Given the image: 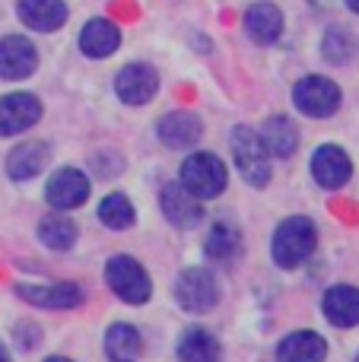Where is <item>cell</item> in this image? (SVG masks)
<instances>
[{
    "mask_svg": "<svg viewBox=\"0 0 359 362\" xmlns=\"http://www.w3.org/2000/svg\"><path fill=\"white\" fill-rule=\"evenodd\" d=\"M315 242H318V229L309 216H290L277 226L273 232V261L277 267L283 270H293L305 261V257L315 251Z\"/></svg>",
    "mask_w": 359,
    "mask_h": 362,
    "instance_id": "1",
    "label": "cell"
},
{
    "mask_svg": "<svg viewBox=\"0 0 359 362\" xmlns=\"http://www.w3.org/2000/svg\"><path fill=\"white\" fill-rule=\"evenodd\" d=\"M233 163L252 187H264L271 181V153H267L261 134L252 127L233 131Z\"/></svg>",
    "mask_w": 359,
    "mask_h": 362,
    "instance_id": "2",
    "label": "cell"
},
{
    "mask_svg": "<svg viewBox=\"0 0 359 362\" xmlns=\"http://www.w3.org/2000/svg\"><path fill=\"white\" fill-rule=\"evenodd\" d=\"M178 181L201 200L220 197L223 187H226V165L213 153H194V156H188L182 163Z\"/></svg>",
    "mask_w": 359,
    "mask_h": 362,
    "instance_id": "3",
    "label": "cell"
},
{
    "mask_svg": "<svg viewBox=\"0 0 359 362\" xmlns=\"http://www.w3.org/2000/svg\"><path fill=\"white\" fill-rule=\"evenodd\" d=\"M105 280H108V286H112V293L118 296L121 302H131V305H143L153 293L146 270L127 255H118L108 261Z\"/></svg>",
    "mask_w": 359,
    "mask_h": 362,
    "instance_id": "4",
    "label": "cell"
},
{
    "mask_svg": "<svg viewBox=\"0 0 359 362\" xmlns=\"http://www.w3.org/2000/svg\"><path fill=\"white\" fill-rule=\"evenodd\" d=\"M293 102L309 118H331L341 108V86L328 76H302L293 86Z\"/></svg>",
    "mask_w": 359,
    "mask_h": 362,
    "instance_id": "5",
    "label": "cell"
},
{
    "mask_svg": "<svg viewBox=\"0 0 359 362\" xmlns=\"http://www.w3.org/2000/svg\"><path fill=\"white\" fill-rule=\"evenodd\" d=\"M175 299L184 312H210L220 302V283L207 267H188L175 280Z\"/></svg>",
    "mask_w": 359,
    "mask_h": 362,
    "instance_id": "6",
    "label": "cell"
},
{
    "mask_svg": "<svg viewBox=\"0 0 359 362\" xmlns=\"http://www.w3.org/2000/svg\"><path fill=\"white\" fill-rule=\"evenodd\" d=\"M159 89V76L150 64H127L114 76V93L124 105H146Z\"/></svg>",
    "mask_w": 359,
    "mask_h": 362,
    "instance_id": "7",
    "label": "cell"
},
{
    "mask_svg": "<svg viewBox=\"0 0 359 362\" xmlns=\"http://www.w3.org/2000/svg\"><path fill=\"white\" fill-rule=\"evenodd\" d=\"M42 118V102L29 93H13L0 99V137H16Z\"/></svg>",
    "mask_w": 359,
    "mask_h": 362,
    "instance_id": "8",
    "label": "cell"
},
{
    "mask_svg": "<svg viewBox=\"0 0 359 362\" xmlns=\"http://www.w3.org/2000/svg\"><path fill=\"white\" fill-rule=\"evenodd\" d=\"M38 67V51L29 38L6 35L0 38V76L4 80H25Z\"/></svg>",
    "mask_w": 359,
    "mask_h": 362,
    "instance_id": "9",
    "label": "cell"
},
{
    "mask_svg": "<svg viewBox=\"0 0 359 362\" xmlns=\"http://www.w3.org/2000/svg\"><path fill=\"white\" fill-rule=\"evenodd\" d=\"M163 213L172 226H178V229H194V226H201V219H204L201 197H194L182 181L163 187Z\"/></svg>",
    "mask_w": 359,
    "mask_h": 362,
    "instance_id": "10",
    "label": "cell"
},
{
    "mask_svg": "<svg viewBox=\"0 0 359 362\" xmlns=\"http://www.w3.org/2000/svg\"><path fill=\"white\" fill-rule=\"evenodd\" d=\"M312 175L322 187H328V191H337V187H343L353 175V163H350V156L341 150V146H318L315 156H312Z\"/></svg>",
    "mask_w": 359,
    "mask_h": 362,
    "instance_id": "11",
    "label": "cell"
},
{
    "mask_svg": "<svg viewBox=\"0 0 359 362\" xmlns=\"http://www.w3.org/2000/svg\"><path fill=\"white\" fill-rule=\"evenodd\" d=\"M45 197L54 210H73L89 197V178L80 169H61L51 175Z\"/></svg>",
    "mask_w": 359,
    "mask_h": 362,
    "instance_id": "12",
    "label": "cell"
},
{
    "mask_svg": "<svg viewBox=\"0 0 359 362\" xmlns=\"http://www.w3.org/2000/svg\"><path fill=\"white\" fill-rule=\"evenodd\" d=\"M159 140H163L169 150H188V146H194L197 140H201V118L191 112H169L163 121H159Z\"/></svg>",
    "mask_w": 359,
    "mask_h": 362,
    "instance_id": "13",
    "label": "cell"
},
{
    "mask_svg": "<svg viewBox=\"0 0 359 362\" xmlns=\"http://www.w3.org/2000/svg\"><path fill=\"white\" fill-rule=\"evenodd\" d=\"M328 344L315 331H296L286 334L277 346V362H324Z\"/></svg>",
    "mask_w": 359,
    "mask_h": 362,
    "instance_id": "14",
    "label": "cell"
},
{
    "mask_svg": "<svg viewBox=\"0 0 359 362\" xmlns=\"http://www.w3.org/2000/svg\"><path fill=\"white\" fill-rule=\"evenodd\" d=\"M16 13L35 32H54L67 23V4L64 0H19Z\"/></svg>",
    "mask_w": 359,
    "mask_h": 362,
    "instance_id": "15",
    "label": "cell"
},
{
    "mask_svg": "<svg viewBox=\"0 0 359 362\" xmlns=\"http://www.w3.org/2000/svg\"><path fill=\"white\" fill-rule=\"evenodd\" d=\"M245 32L252 42L273 45L280 35H283V13H280L273 4H267V0L252 4L245 13Z\"/></svg>",
    "mask_w": 359,
    "mask_h": 362,
    "instance_id": "16",
    "label": "cell"
},
{
    "mask_svg": "<svg viewBox=\"0 0 359 362\" xmlns=\"http://www.w3.org/2000/svg\"><path fill=\"white\" fill-rule=\"evenodd\" d=\"M322 308H324V318L334 327H356L359 325V289L347 286V283L331 286L324 293Z\"/></svg>",
    "mask_w": 359,
    "mask_h": 362,
    "instance_id": "17",
    "label": "cell"
},
{
    "mask_svg": "<svg viewBox=\"0 0 359 362\" xmlns=\"http://www.w3.org/2000/svg\"><path fill=\"white\" fill-rule=\"evenodd\" d=\"M48 159H51V146L42 144V140H29V144H19L16 150L10 153L6 172H10V178H16V181H29L48 165Z\"/></svg>",
    "mask_w": 359,
    "mask_h": 362,
    "instance_id": "18",
    "label": "cell"
},
{
    "mask_svg": "<svg viewBox=\"0 0 359 362\" xmlns=\"http://www.w3.org/2000/svg\"><path fill=\"white\" fill-rule=\"evenodd\" d=\"M121 45V32L112 19H89L80 32V48L89 57H108Z\"/></svg>",
    "mask_w": 359,
    "mask_h": 362,
    "instance_id": "19",
    "label": "cell"
},
{
    "mask_svg": "<svg viewBox=\"0 0 359 362\" xmlns=\"http://www.w3.org/2000/svg\"><path fill=\"white\" fill-rule=\"evenodd\" d=\"M19 299L42 308H73L83 302V289L73 283H54V286H19Z\"/></svg>",
    "mask_w": 359,
    "mask_h": 362,
    "instance_id": "20",
    "label": "cell"
},
{
    "mask_svg": "<svg viewBox=\"0 0 359 362\" xmlns=\"http://www.w3.org/2000/svg\"><path fill=\"white\" fill-rule=\"evenodd\" d=\"M220 344L213 334H207L204 327H191L178 340V359L182 362H220Z\"/></svg>",
    "mask_w": 359,
    "mask_h": 362,
    "instance_id": "21",
    "label": "cell"
},
{
    "mask_svg": "<svg viewBox=\"0 0 359 362\" xmlns=\"http://www.w3.org/2000/svg\"><path fill=\"white\" fill-rule=\"evenodd\" d=\"M261 140H264L267 153H273V156L286 159L296 153L299 146V131L296 124H293L290 118H283V115H277V118H271L264 124V131H261Z\"/></svg>",
    "mask_w": 359,
    "mask_h": 362,
    "instance_id": "22",
    "label": "cell"
},
{
    "mask_svg": "<svg viewBox=\"0 0 359 362\" xmlns=\"http://www.w3.org/2000/svg\"><path fill=\"white\" fill-rule=\"evenodd\" d=\"M140 350H143V337H140L137 327H131V325L108 327V334H105V353H108V359H112V362L137 359Z\"/></svg>",
    "mask_w": 359,
    "mask_h": 362,
    "instance_id": "23",
    "label": "cell"
},
{
    "mask_svg": "<svg viewBox=\"0 0 359 362\" xmlns=\"http://www.w3.org/2000/svg\"><path fill=\"white\" fill-rule=\"evenodd\" d=\"M38 238L54 251H70L76 242V226L70 216H45L38 226Z\"/></svg>",
    "mask_w": 359,
    "mask_h": 362,
    "instance_id": "24",
    "label": "cell"
},
{
    "mask_svg": "<svg viewBox=\"0 0 359 362\" xmlns=\"http://www.w3.org/2000/svg\"><path fill=\"white\" fill-rule=\"evenodd\" d=\"M204 251H207V257H213V261H229V257L239 251V229L229 223H216L213 229H210Z\"/></svg>",
    "mask_w": 359,
    "mask_h": 362,
    "instance_id": "25",
    "label": "cell"
},
{
    "mask_svg": "<svg viewBox=\"0 0 359 362\" xmlns=\"http://www.w3.org/2000/svg\"><path fill=\"white\" fill-rule=\"evenodd\" d=\"M99 219L108 229H127V226H134V204L124 194H108L99 204Z\"/></svg>",
    "mask_w": 359,
    "mask_h": 362,
    "instance_id": "26",
    "label": "cell"
},
{
    "mask_svg": "<svg viewBox=\"0 0 359 362\" xmlns=\"http://www.w3.org/2000/svg\"><path fill=\"white\" fill-rule=\"evenodd\" d=\"M322 54L328 57L331 64H347L350 57L356 54V38L350 29L343 25H334V29L324 32V42H322Z\"/></svg>",
    "mask_w": 359,
    "mask_h": 362,
    "instance_id": "27",
    "label": "cell"
},
{
    "mask_svg": "<svg viewBox=\"0 0 359 362\" xmlns=\"http://www.w3.org/2000/svg\"><path fill=\"white\" fill-rule=\"evenodd\" d=\"M0 362H13V359H10V353H6V346H4V344H0Z\"/></svg>",
    "mask_w": 359,
    "mask_h": 362,
    "instance_id": "28",
    "label": "cell"
},
{
    "mask_svg": "<svg viewBox=\"0 0 359 362\" xmlns=\"http://www.w3.org/2000/svg\"><path fill=\"white\" fill-rule=\"evenodd\" d=\"M45 362H73V359H67V356H51V359H45Z\"/></svg>",
    "mask_w": 359,
    "mask_h": 362,
    "instance_id": "29",
    "label": "cell"
},
{
    "mask_svg": "<svg viewBox=\"0 0 359 362\" xmlns=\"http://www.w3.org/2000/svg\"><path fill=\"white\" fill-rule=\"evenodd\" d=\"M347 6H350L353 13H359V0H347Z\"/></svg>",
    "mask_w": 359,
    "mask_h": 362,
    "instance_id": "30",
    "label": "cell"
},
{
    "mask_svg": "<svg viewBox=\"0 0 359 362\" xmlns=\"http://www.w3.org/2000/svg\"><path fill=\"white\" fill-rule=\"evenodd\" d=\"M353 362H359V356H356V359H353Z\"/></svg>",
    "mask_w": 359,
    "mask_h": 362,
    "instance_id": "31",
    "label": "cell"
},
{
    "mask_svg": "<svg viewBox=\"0 0 359 362\" xmlns=\"http://www.w3.org/2000/svg\"><path fill=\"white\" fill-rule=\"evenodd\" d=\"M127 362H134V359H127Z\"/></svg>",
    "mask_w": 359,
    "mask_h": 362,
    "instance_id": "32",
    "label": "cell"
}]
</instances>
